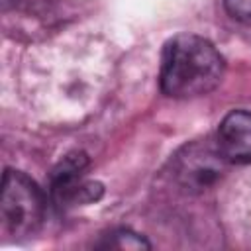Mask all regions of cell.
Returning <instances> with one entry per match:
<instances>
[{
  "mask_svg": "<svg viewBox=\"0 0 251 251\" xmlns=\"http://www.w3.org/2000/svg\"><path fill=\"white\" fill-rule=\"evenodd\" d=\"M224 76V57L204 37H173L161 59V90L171 98H196L212 92Z\"/></svg>",
  "mask_w": 251,
  "mask_h": 251,
  "instance_id": "obj_1",
  "label": "cell"
},
{
  "mask_svg": "<svg viewBox=\"0 0 251 251\" xmlns=\"http://www.w3.org/2000/svg\"><path fill=\"white\" fill-rule=\"evenodd\" d=\"M45 212V198L37 184L20 171L8 169L2 176L0 218L6 233L25 237L37 231Z\"/></svg>",
  "mask_w": 251,
  "mask_h": 251,
  "instance_id": "obj_2",
  "label": "cell"
},
{
  "mask_svg": "<svg viewBox=\"0 0 251 251\" xmlns=\"http://www.w3.org/2000/svg\"><path fill=\"white\" fill-rule=\"evenodd\" d=\"M86 155H69L53 175L51 196L59 208H69L76 204H90L102 196V184L86 180Z\"/></svg>",
  "mask_w": 251,
  "mask_h": 251,
  "instance_id": "obj_3",
  "label": "cell"
},
{
  "mask_svg": "<svg viewBox=\"0 0 251 251\" xmlns=\"http://www.w3.org/2000/svg\"><path fill=\"white\" fill-rule=\"evenodd\" d=\"M226 159L222 157L218 145L216 149L194 143L190 147H184V151L176 157V176L178 180L188 188H204L210 182H214L222 171V163Z\"/></svg>",
  "mask_w": 251,
  "mask_h": 251,
  "instance_id": "obj_4",
  "label": "cell"
},
{
  "mask_svg": "<svg viewBox=\"0 0 251 251\" xmlns=\"http://www.w3.org/2000/svg\"><path fill=\"white\" fill-rule=\"evenodd\" d=\"M216 145L226 161L251 163V112L227 114L218 127Z\"/></svg>",
  "mask_w": 251,
  "mask_h": 251,
  "instance_id": "obj_5",
  "label": "cell"
},
{
  "mask_svg": "<svg viewBox=\"0 0 251 251\" xmlns=\"http://www.w3.org/2000/svg\"><path fill=\"white\" fill-rule=\"evenodd\" d=\"M102 245L104 247H118V249H149V243L141 235H137L129 229L112 231L110 237Z\"/></svg>",
  "mask_w": 251,
  "mask_h": 251,
  "instance_id": "obj_6",
  "label": "cell"
},
{
  "mask_svg": "<svg viewBox=\"0 0 251 251\" xmlns=\"http://www.w3.org/2000/svg\"><path fill=\"white\" fill-rule=\"evenodd\" d=\"M226 10L233 20L251 25V0H226Z\"/></svg>",
  "mask_w": 251,
  "mask_h": 251,
  "instance_id": "obj_7",
  "label": "cell"
}]
</instances>
